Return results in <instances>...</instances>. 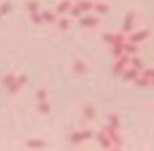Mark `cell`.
I'll list each match as a JSON object with an SVG mask.
<instances>
[{
    "label": "cell",
    "mask_w": 154,
    "mask_h": 151,
    "mask_svg": "<svg viewBox=\"0 0 154 151\" xmlns=\"http://www.w3.org/2000/svg\"><path fill=\"white\" fill-rule=\"evenodd\" d=\"M79 24H82L84 27H88V28H94L99 24V20L94 17H85L82 19L78 20Z\"/></svg>",
    "instance_id": "obj_1"
},
{
    "label": "cell",
    "mask_w": 154,
    "mask_h": 151,
    "mask_svg": "<svg viewBox=\"0 0 154 151\" xmlns=\"http://www.w3.org/2000/svg\"><path fill=\"white\" fill-rule=\"evenodd\" d=\"M73 70H74V72L77 73V74H82V73L88 71V68H87V66L82 60H77L74 64V66H73Z\"/></svg>",
    "instance_id": "obj_4"
},
{
    "label": "cell",
    "mask_w": 154,
    "mask_h": 151,
    "mask_svg": "<svg viewBox=\"0 0 154 151\" xmlns=\"http://www.w3.org/2000/svg\"><path fill=\"white\" fill-rule=\"evenodd\" d=\"M39 5L37 3V1H29L26 3V10H28L30 13H35V12H38Z\"/></svg>",
    "instance_id": "obj_9"
},
{
    "label": "cell",
    "mask_w": 154,
    "mask_h": 151,
    "mask_svg": "<svg viewBox=\"0 0 154 151\" xmlns=\"http://www.w3.org/2000/svg\"><path fill=\"white\" fill-rule=\"evenodd\" d=\"M69 12H70L71 16H72L73 18H76V17H79L80 13H82V10L79 9V7H78V5H74V7L70 8Z\"/></svg>",
    "instance_id": "obj_17"
},
{
    "label": "cell",
    "mask_w": 154,
    "mask_h": 151,
    "mask_svg": "<svg viewBox=\"0 0 154 151\" xmlns=\"http://www.w3.org/2000/svg\"><path fill=\"white\" fill-rule=\"evenodd\" d=\"M26 144H28V147H31V148H41V147L45 146V143L39 140H28Z\"/></svg>",
    "instance_id": "obj_12"
},
{
    "label": "cell",
    "mask_w": 154,
    "mask_h": 151,
    "mask_svg": "<svg viewBox=\"0 0 154 151\" xmlns=\"http://www.w3.org/2000/svg\"><path fill=\"white\" fill-rule=\"evenodd\" d=\"M37 108H38L39 112L43 113V114H48V113L50 112V110H51V108H50V105L48 104L45 100H40V102H38V106H37Z\"/></svg>",
    "instance_id": "obj_7"
},
{
    "label": "cell",
    "mask_w": 154,
    "mask_h": 151,
    "mask_svg": "<svg viewBox=\"0 0 154 151\" xmlns=\"http://www.w3.org/2000/svg\"><path fill=\"white\" fill-rule=\"evenodd\" d=\"M94 9L99 13H107L109 11V5H105V3H96L94 5Z\"/></svg>",
    "instance_id": "obj_15"
},
{
    "label": "cell",
    "mask_w": 154,
    "mask_h": 151,
    "mask_svg": "<svg viewBox=\"0 0 154 151\" xmlns=\"http://www.w3.org/2000/svg\"><path fill=\"white\" fill-rule=\"evenodd\" d=\"M119 57L120 58L118 59V61L116 62L115 67H114V73H115V74H118L120 71H122V69L125 68V66L130 61V59H129L128 57H126V56L122 55V56H119Z\"/></svg>",
    "instance_id": "obj_3"
},
{
    "label": "cell",
    "mask_w": 154,
    "mask_h": 151,
    "mask_svg": "<svg viewBox=\"0 0 154 151\" xmlns=\"http://www.w3.org/2000/svg\"><path fill=\"white\" fill-rule=\"evenodd\" d=\"M148 36H149V32H147V31H143V32H139V33L132 34L131 36H129V39L131 40V42L137 43V42H139V41L145 40Z\"/></svg>",
    "instance_id": "obj_2"
},
{
    "label": "cell",
    "mask_w": 154,
    "mask_h": 151,
    "mask_svg": "<svg viewBox=\"0 0 154 151\" xmlns=\"http://www.w3.org/2000/svg\"><path fill=\"white\" fill-rule=\"evenodd\" d=\"M12 10V5L10 2L0 3V16H5Z\"/></svg>",
    "instance_id": "obj_8"
},
{
    "label": "cell",
    "mask_w": 154,
    "mask_h": 151,
    "mask_svg": "<svg viewBox=\"0 0 154 151\" xmlns=\"http://www.w3.org/2000/svg\"><path fill=\"white\" fill-rule=\"evenodd\" d=\"M153 83H154V79H153Z\"/></svg>",
    "instance_id": "obj_23"
},
{
    "label": "cell",
    "mask_w": 154,
    "mask_h": 151,
    "mask_svg": "<svg viewBox=\"0 0 154 151\" xmlns=\"http://www.w3.org/2000/svg\"><path fill=\"white\" fill-rule=\"evenodd\" d=\"M41 17H42V21L49 22V24H52V22H54L56 20V16L52 12L48 11V10H45V11H43L41 13Z\"/></svg>",
    "instance_id": "obj_5"
},
{
    "label": "cell",
    "mask_w": 154,
    "mask_h": 151,
    "mask_svg": "<svg viewBox=\"0 0 154 151\" xmlns=\"http://www.w3.org/2000/svg\"><path fill=\"white\" fill-rule=\"evenodd\" d=\"M131 62H132L133 64H134V68L135 69H141L143 68V62H141V60L139 59V58H136V57H133L132 59H131Z\"/></svg>",
    "instance_id": "obj_20"
},
{
    "label": "cell",
    "mask_w": 154,
    "mask_h": 151,
    "mask_svg": "<svg viewBox=\"0 0 154 151\" xmlns=\"http://www.w3.org/2000/svg\"><path fill=\"white\" fill-rule=\"evenodd\" d=\"M77 5L79 7V9L82 11H90V10H92L94 8V5L92 2H90V1H82Z\"/></svg>",
    "instance_id": "obj_11"
},
{
    "label": "cell",
    "mask_w": 154,
    "mask_h": 151,
    "mask_svg": "<svg viewBox=\"0 0 154 151\" xmlns=\"http://www.w3.org/2000/svg\"><path fill=\"white\" fill-rule=\"evenodd\" d=\"M143 77L150 81V79H154V70L153 69H148L143 72ZM151 83V81H150Z\"/></svg>",
    "instance_id": "obj_18"
},
{
    "label": "cell",
    "mask_w": 154,
    "mask_h": 151,
    "mask_svg": "<svg viewBox=\"0 0 154 151\" xmlns=\"http://www.w3.org/2000/svg\"><path fill=\"white\" fill-rule=\"evenodd\" d=\"M124 78L125 79H136L137 78V69H130L128 70L124 75Z\"/></svg>",
    "instance_id": "obj_10"
},
{
    "label": "cell",
    "mask_w": 154,
    "mask_h": 151,
    "mask_svg": "<svg viewBox=\"0 0 154 151\" xmlns=\"http://www.w3.org/2000/svg\"><path fill=\"white\" fill-rule=\"evenodd\" d=\"M69 27H70V19H68V18H61L58 22V28L62 31L68 30Z\"/></svg>",
    "instance_id": "obj_13"
},
{
    "label": "cell",
    "mask_w": 154,
    "mask_h": 151,
    "mask_svg": "<svg viewBox=\"0 0 154 151\" xmlns=\"http://www.w3.org/2000/svg\"><path fill=\"white\" fill-rule=\"evenodd\" d=\"M31 19L33 20L34 22H37V24H39V22L42 21V17H41V14H38L37 12H35V13H31Z\"/></svg>",
    "instance_id": "obj_19"
},
{
    "label": "cell",
    "mask_w": 154,
    "mask_h": 151,
    "mask_svg": "<svg viewBox=\"0 0 154 151\" xmlns=\"http://www.w3.org/2000/svg\"><path fill=\"white\" fill-rule=\"evenodd\" d=\"M71 7H72V5H71V2L69 1V0H63V1L60 2L59 5L57 7V13L58 14L64 13V12L69 11Z\"/></svg>",
    "instance_id": "obj_6"
},
{
    "label": "cell",
    "mask_w": 154,
    "mask_h": 151,
    "mask_svg": "<svg viewBox=\"0 0 154 151\" xmlns=\"http://www.w3.org/2000/svg\"><path fill=\"white\" fill-rule=\"evenodd\" d=\"M16 80V76L14 74H9V75H5V77L2 78V83L5 86V87H8L9 85H11L13 81Z\"/></svg>",
    "instance_id": "obj_16"
},
{
    "label": "cell",
    "mask_w": 154,
    "mask_h": 151,
    "mask_svg": "<svg viewBox=\"0 0 154 151\" xmlns=\"http://www.w3.org/2000/svg\"><path fill=\"white\" fill-rule=\"evenodd\" d=\"M103 38L106 42H108L109 45H112L114 41V34H105Z\"/></svg>",
    "instance_id": "obj_22"
},
{
    "label": "cell",
    "mask_w": 154,
    "mask_h": 151,
    "mask_svg": "<svg viewBox=\"0 0 154 151\" xmlns=\"http://www.w3.org/2000/svg\"><path fill=\"white\" fill-rule=\"evenodd\" d=\"M124 49L128 53H136L138 48H137V46L135 43L131 42V43H124Z\"/></svg>",
    "instance_id": "obj_14"
},
{
    "label": "cell",
    "mask_w": 154,
    "mask_h": 151,
    "mask_svg": "<svg viewBox=\"0 0 154 151\" xmlns=\"http://www.w3.org/2000/svg\"><path fill=\"white\" fill-rule=\"evenodd\" d=\"M37 98H38V100L40 102V100H45V98H47V90L45 89H40L38 92H37Z\"/></svg>",
    "instance_id": "obj_21"
}]
</instances>
